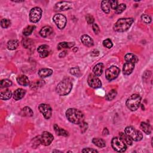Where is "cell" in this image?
Returning a JSON list of instances; mask_svg holds the SVG:
<instances>
[{
    "label": "cell",
    "instance_id": "cell-1",
    "mask_svg": "<svg viewBox=\"0 0 153 153\" xmlns=\"http://www.w3.org/2000/svg\"><path fill=\"white\" fill-rule=\"evenodd\" d=\"M66 117L70 122L77 124L82 123L84 119L83 113L75 108H69L66 111Z\"/></svg>",
    "mask_w": 153,
    "mask_h": 153
},
{
    "label": "cell",
    "instance_id": "cell-23",
    "mask_svg": "<svg viewBox=\"0 0 153 153\" xmlns=\"http://www.w3.org/2000/svg\"><path fill=\"white\" fill-rule=\"evenodd\" d=\"M54 130H55L57 135L58 136H63V137H68V132L64 129L60 128L57 124L54 125Z\"/></svg>",
    "mask_w": 153,
    "mask_h": 153
},
{
    "label": "cell",
    "instance_id": "cell-47",
    "mask_svg": "<svg viewBox=\"0 0 153 153\" xmlns=\"http://www.w3.org/2000/svg\"><path fill=\"white\" fill-rule=\"evenodd\" d=\"M42 82L43 81H41V80H38V81H37V82H35V84L33 83V85H31V88L34 89L35 87H38V86H42Z\"/></svg>",
    "mask_w": 153,
    "mask_h": 153
},
{
    "label": "cell",
    "instance_id": "cell-39",
    "mask_svg": "<svg viewBox=\"0 0 153 153\" xmlns=\"http://www.w3.org/2000/svg\"><path fill=\"white\" fill-rule=\"evenodd\" d=\"M86 21H87L88 24H90V25L92 24L93 25L94 23V21H95L94 17L91 14H87L86 16Z\"/></svg>",
    "mask_w": 153,
    "mask_h": 153
},
{
    "label": "cell",
    "instance_id": "cell-49",
    "mask_svg": "<svg viewBox=\"0 0 153 153\" xmlns=\"http://www.w3.org/2000/svg\"><path fill=\"white\" fill-rule=\"evenodd\" d=\"M102 133H103V135H104V136H106V135H108V134H109V130H108V129L107 128H105V129H104V130H103Z\"/></svg>",
    "mask_w": 153,
    "mask_h": 153
},
{
    "label": "cell",
    "instance_id": "cell-24",
    "mask_svg": "<svg viewBox=\"0 0 153 153\" xmlns=\"http://www.w3.org/2000/svg\"><path fill=\"white\" fill-rule=\"evenodd\" d=\"M74 45H75V43L74 42H69V43L62 42L59 43V44L58 45V49L60 50L64 49H70L74 47Z\"/></svg>",
    "mask_w": 153,
    "mask_h": 153
},
{
    "label": "cell",
    "instance_id": "cell-6",
    "mask_svg": "<svg viewBox=\"0 0 153 153\" xmlns=\"http://www.w3.org/2000/svg\"><path fill=\"white\" fill-rule=\"evenodd\" d=\"M111 145L113 148L117 152H123L127 149V145L126 143L118 137L114 138L111 141Z\"/></svg>",
    "mask_w": 153,
    "mask_h": 153
},
{
    "label": "cell",
    "instance_id": "cell-40",
    "mask_svg": "<svg viewBox=\"0 0 153 153\" xmlns=\"http://www.w3.org/2000/svg\"><path fill=\"white\" fill-rule=\"evenodd\" d=\"M70 73L72 75H78L80 73V71L78 67H74L70 69Z\"/></svg>",
    "mask_w": 153,
    "mask_h": 153
},
{
    "label": "cell",
    "instance_id": "cell-21",
    "mask_svg": "<svg viewBox=\"0 0 153 153\" xmlns=\"http://www.w3.org/2000/svg\"><path fill=\"white\" fill-rule=\"evenodd\" d=\"M17 82L18 84L23 86H27L30 84V80L28 78L24 75L18 77L17 78Z\"/></svg>",
    "mask_w": 153,
    "mask_h": 153
},
{
    "label": "cell",
    "instance_id": "cell-17",
    "mask_svg": "<svg viewBox=\"0 0 153 153\" xmlns=\"http://www.w3.org/2000/svg\"><path fill=\"white\" fill-rule=\"evenodd\" d=\"M26 94V91L23 89H18L14 91L13 97L16 101H19L22 99Z\"/></svg>",
    "mask_w": 153,
    "mask_h": 153
},
{
    "label": "cell",
    "instance_id": "cell-34",
    "mask_svg": "<svg viewBox=\"0 0 153 153\" xmlns=\"http://www.w3.org/2000/svg\"><path fill=\"white\" fill-rule=\"evenodd\" d=\"M33 44V41L30 38H25L22 41V45L25 49H29Z\"/></svg>",
    "mask_w": 153,
    "mask_h": 153
},
{
    "label": "cell",
    "instance_id": "cell-42",
    "mask_svg": "<svg viewBox=\"0 0 153 153\" xmlns=\"http://www.w3.org/2000/svg\"><path fill=\"white\" fill-rule=\"evenodd\" d=\"M48 49H49V46H47V45L44 44V45H41V46L38 47V48L37 49V51L39 53H40L43 51L48 50Z\"/></svg>",
    "mask_w": 153,
    "mask_h": 153
},
{
    "label": "cell",
    "instance_id": "cell-7",
    "mask_svg": "<svg viewBox=\"0 0 153 153\" xmlns=\"http://www.w3.org/2000/svg\"><path fill=\"white\" fill-rule=\"evenodd\" d=\"M43 11L40 7H36L32 8L30 12V19L32 23H35L40 21L42 16Z\"/></svg>",
    "mask_w": 153,
    "mask_h": 153
},
{
    "label": "cell",
    "instance_id": "cell-3",
    "mask_svg": "<svg viewBox=\"0 0 153 153\" xmlns=\"http://www.w3.org/2000/svg\"><path fill=\"white\" fill-rule=\"evenodd\" d=\"M72 89L73 83L69 78L65 79L60 82L56 87V92L59 96H65L69 94Z\"/></svg>",
    "mask_w": 153,
    "mask_h": 153
},
{
    "label": "cell",
    "instance_id": "cell-41",
    "mask_svg": "<svg viewBox=\"0 0 153 153\" xmlns=\"http://www.w3.org/2000/svg\"><path fill=\"white\" fill-rule=\"evenodd\" d=\"M109 3H110V7L113 8V10H115L119 5L118 1H116V0H110V1H109Z\"/></svg>",
    "mask_w": 153,
    "mask_h": 153
},
{
    "label": "cell",
    "instance_id": "cell-5",
    "mask_svg": "<svg viewBox=\"0 0 153 153\" xmlns=\"http://www.w3.org/2000/svg\"><path fill=\"white\" fill-rule=\"evenodd\" d=\"M124 132L134 141H140L143 138L142 133L132 126L126 127Z\"/></svg>",
    "mask_w": 153,
    "mask_h": 153
},
{
    "label": "cell",
    "instance_id": "cell-8",
    "mask_svg": "<svg viewBox=\"0 0 153 153\" xmlns=\"http://www.w3.org/2000/svg\"><path fill=\"white\" fill-rule=\"evenodd\" d=\"M120 70L116 66H112L108 68L105 71L106 78L108 81H112L117 78L120 74Z\"/></svg>",
    "mask_w": 153,
    "mask_h": 153
},
{
    "label": "cell",
    "instance_id": "cell-14",
    "mask_svg": "<svg viewBox=\"0 0 153 153\" xmlns=\"http://www.w3.org/2000/svg\"><path fill=\"white\" fill-rule=\"evenodd\" d=\"M134 68V64H132V63L126 62L123 65V74L126 75H130V74H132Z\"/></svg>",
    "mask_w": 153,
    "mask_h": 153
},
{
    "label": "cell",
    "instance_id": "cell-38",
    "mask_svg": "<svg viewBox=\"0 0 153 153\" xmlns=\"http://www.w3.org/2000/svg\"><path fill=\"white\" fill-rule=\"evenodd\" d=\"M141 19L142 21L146 24H149L151 22V18L148 14H142L141 16Z\"/></svg>",
    "mask_w": 153,
    "mask_h": 153
},
{
    "label": "cell",
    "instance_id": "cell-46",
    "mask_svg": "<svg viewBox=\"0 0 153 153\" xmlns=\"http://www.w3.org/2000/svg\"><path fill=\"white\" fill-rule=\"evenodd\" d=\"M49 55V52L48 50H45L42 51L41 53H40V56L41 58H46L47 56H48Z\"/></svg>",
    "mask_w": 153,
    "mask_h": 153
},
{
    "label": "cell",
    "instance_id": "cell-11",
    "mask_svg": "<svg viewBox=\"0 0 153 153\" xmlns=\"http://www.w3.org/2000/svg\"><path fill=\"white\" fill-rule=\"evenodd\" d=\"M88 84L93 89H97L101 87L102 83L101 81L94 74H90L87 79Z\"/></svg>",
    "mask_w": 153,
    "mask_h": 153
},
{
    "label": "cell",
    "instance_id": "cell-12",
    "mask_svg": "<svg viewBox=\"0 0 153 153\" xmlns=\"http://www.w3.org/2000/svg\"><path fill=\"white\" fill-rule=\"evenodd\" d=\"M53 134L48 132H44L40 137V142L41 144L45 146H48L51 144L53 141Z\"/></svg>",
    "mask_w": 153,
    "mask_h": 153
},
{
    "label": "cell",
    "instance_id": "cell-32",
    "mask_svg": "<svg viewBox=\"0 0 153 153\" xmlns=\"http://www.w3.org/2000/svg\"><path fill=\"white\" fill-rule=\"evenodd\" d=\"M35 28V26L34 25H30L28 26H27L23 30V34L25 36H29L32 33Z\"/></svg>",
    "mask_w": 153,
    "mask_h": 153
},
{
    "label": "cell",
    "instance_id": "cell-20",
    "mask_svg": "<svg viewBox=\"0 0 153 153\" xmlns=\"http://www.w3.org/2000/svg\"><path fill=\"white\" fill-rule=\"evenodd\" d=\"M124 59L127 62L132 63V64H137L139 60L138 57L136 55H133V54L132 53L126 54V55L124 56Z\"/></svg>",
    "mask_w": 153,
    "mask_h": 153
},
{
    "label": "cell",
    "instance_id": "cell-18",
    "mask_svg": "<svg viewBox=\"0 0 153 153\" xmlns=\"http://www.w3.org/2000/svg\"><path fill=\"white\" fill-rule=\"evenodd\" d=\"M104 67V66L102 63H99V64H97V65H96L93 69V74L96 77L101 76L103 73Z\"/></svg>",
    "mask_w": 153,
    "mask_h": 153
},
{
    "label": "cell",
    "instance_id": "cell-29",
    "mask_svg": "<svg viewBox=\"0 0 153 153\" xmlns=\"http://www.w3.org/2000/svg\"><path fill=\"white\" fill-rule=\"evenodd\" d=\"M92 142L94 144L99 148H104L106 146V143L105 141L101 138H93Z\"/></svg>",
    "mask_w": 153,
    "mask_h": 153
},
{
    "label": "cell",
    "instance_id": "cell-48",
    "mask_svg": "<svg viewBox=\"0 0 153 153\" xmlns=\"http://www.w3.org/2000/svg\"><path fill=\"white\" fill-rule=\"evenodd\" d=\"M91 56H93V57H95V56H99V51L97 50L96 49H95L93 50L92 52H91Z\"/></svg>",
    "mask_w": 153,
    "mask_h": 153
},
{
    "label": "cell",
    "instance_id": "cell-45",
    "mask_svg": "<svg viewBox=\"0 0 153 153\" xmlns=\"http://www.w3.org/2000/svg\"><path fill=\"white\" fill-rule=\"evenodd\" d=\"M83 152H98V151L96 150H95L93 148H84L82 150Z\"/></svg>",
    "mask_w": 153,
    "mask_h": 153
},
{
    "label": "cell",
    "instance_id": "cell-16",
    "mask_svg": "<svg viewBox=\"0 0 153 153\" xmlns=\"http://www.w3.org/2000/svg\"><path fill=\"white\" fill-rule=\"evenodd\" d=\"M53 33V29L50 26H46L41 28L40 31V34L42 37L46 38Z\"/></svg>",
    "mask_w": 153,
    "mask_h": 153
},
{
    "label": "cell",
    "instance_id": "cell-10",
    "mask_svg": "<svg viewBox=\"0 0 153 153\" xmlns=\"http://www.w3.org/2000/svg\"><path fill=\"white\" fill-rule=\"evenodd\" d=\"M38 110L46 119L48 120L51 117L52 109L49 105L41 104L38 106Z\"/></svg>",
    "mask_w": 153,
    "mask_h": 153
},
{
    "label": "cell",
    "instance_id": "cell-44",
    "mask_svg": "<svg viewBox=\"0 0 153 153\" xmlns=\"http://www.w3.org/2000/svg\"><path fill=\"white\" fill-rule=\"evenodd\" d=\"M92 28H93V30L94 31V32L96 34H99L100 33V29L99 28L98 25L94 23L93 25H92Z\"/></svg>",
    "mask_w": 153,
    "mask_h": 153
},
{
    "label": "cell",
    "instance_id": "cell-43",
    "mask_svg": "<svg viewBox=\"0 0 153 153\" xmlns=\"http://www.w3.org/2000/svg\"><path fill=\"white\" fill-rule=\"evenodd\" d=\"M80 126L81 129H82V132L83 133H84V132H86L87 130V128H88V125H87V124L86 123H84L83 121L82 123L80 124Z\"/></svg>",
    "mask_w": 153,
    "mask_h": 153
},
{
    "label": "cell",
    "instance_id": "cell-9",
    "mask_svg": "<svg viewBox=\"0 0 153 153\" xmlns=\"http://www.w3.org/2000/svg\"><path fill=\"white\" fill-rule=\"evenodd\" d=\"M53 21L60 30L64 29L67 25V18L62 14H57L53 16Z\"/></svg>",
    "mask_w": 153,
    "mask_h": 153
},
{
    "label": "cell",
    "instance_id": "cell-35",
    "mask_svg": "<svg viewBox=\"0 0 153 153\" xmlns=\"http://www.w3.org/2000/svg\"><path fill=\"white\" fill-rule=\"evenodd\" d=\"M126 5L125 4H120L118 5L114 10L117 14H120L126 10Z\"/></svg>",
    "mask_w": 153,
    "mask_h": 153
},
{
    "label": "cell",
    "instance_id": "cell-26",
    "mask_svg": "<svg viewBox=\"0 0 153 153\" xmlns=\"http://www.w3.org/2000/svg\"><path fill=\"white\" fill-rule=\"evenodd\" d=\"M19 45V41L17 40H10L7 43V48L8 50H16Z\"/></svg>",
    "mask_w": 153,
    "mask_h": 153
},
{
    "label": "cell",
    "instance_id": "cell-22",
    "mask_svg": "<svg viewBox=\"0 0 153 153\" xmlns=\"http://www.w3.org/2000/svg\"><path fill=\"white\" fill-rule=\"evenodd\" d=\"M120 138L126 143V145H132L133 143V140L126 133H120Z\"/></svg>",
    "mask_w": 153,
    "mask_h": 153
},
{
    "label": "cell",
    "instance_id": "cell-27",
    "mask_svg": "<svg viewBox=\"0 0 153 153\" xmlns=\"http://www.w3.org/2000/svg\"><path fill=\"white\" fill-rule=\"evenodd\" d=\"M141 129L142 130L147 134H150L152 131V128L151 126L145 122H142L141 124Z\"/></svg>",
    "mask_w": 153,
    "mask_h": 153
},
{
    "label": "cell",
    "instance_id": "cell-37",
    "mask_svg": "<svg viewBox=\"0 0 153 153\" xmlns=\"http://www.w3.org/2000/svg\"><path fill=\"white\" fill-rule=\"evenodd\" d=\"M103 45H104V46H105V47L108 49H111L113 46V43L110 39L108 38V39L105 40L103 41Z\"/></svg>",
    "mask_w": 153,
    "mask_h": 153
},
{
    "label": "cell",
    "instance_id": "cell-2",
    "mask_svg": "<svg viewBox=\"0 0 153 153\" xmlns=\"http://www.w3.org/2000/svg\"><path fill=\"white\" fill-rule=\"evenodd\" d=\"M134 22L133 18H121L119 19L114 26V30L116 32H123L128 31Z\"/></svg>",
    "mask_w": 153,
    "mask_h": 153
},
{
    "label": "cell",
    "instance_id": "cell-36",
    "mask_svg": "<svg viewBox=\"0 0 153 153\" xmlns=\"http://www.w3.org/2000/svg\"><path fill=\"white\" fill-rule=\"evenodd\" d=\"M1 25L3 28H7L11 25V22L8 19H3L1 21Z\"/></svg>",
    "mask_w": 153,
    "mask_h": 153
},
{
    "label": "cell",
    "instance_id": "cell-4",
    "mask_svg": "<svg viewBox=\"0 0 153 153\" xmlns=\"http://www.w3.org/2000/svg\"><path fill=\"white\" fill-rule=\"evenodd\" d=\"M141 102V97L138 94H133L131 95L126 101V106L128 108L132 111H137L140 106Z\"/></svg>",
    "mask_w": 153,
    "mask_h": 153
},
{
    "label": "cell",
    "instance_id": "cell-19",
    "mask_svg": "<svg viewBox=\"0 0 153 153\" xmlns=\"http://www.w3.org/2000/svg\"><path fill=\"white\" fill-rule=\"evenodd\" d=\"M38 75L42 78H46L50 76L53 74V70L49 68H43L38 71Z\"/></svg>",
    "mask_w": 153,
    "mask_h": 153
},
{
    "label": "cell",
    "instance_id": "cell-31",
    "mask_svg": "<svg viewBox=\"0 0 153 153\" xmlns=\"http://www.w3.org/2000/svg\"><path fill=\"white\" fill-rule=\"evenodd\" d=\"M117 95V92L114 89L111 90V91L108 93L106 96H105V99L108 101H113L114 99L116 97Z\"/></svg>",
    "mask_w": 153,
    "mask_h": 153
},
{
    "label": "cell",
    "instance_id": "cell-28",
    "mask_svg": "<svg viewBox=\"0 0 153 153\" xmlns=\"http://www.w3.org/2000/svg\"><path fill=\"white\" fill-rule=\"evenodd\" d=\"M12 96V93L10 91H9V90H6L5 91L1 92V93H0V97H1L2 100L10 99Z\"/></svg>",
    "mask_w": 153,
    "mask_h": 153
},
{
    "label": "cell",
    "instance_id": "cell-15",
    "mask_svg": "<svg viewBox=\"0 0 153 153\" xmlns=\"http://www.w3.org/2000/svg\"><path fill=\"white\" fill-rule=\"evenodd\" d=\"M81 41H82L84 46L89 47H92L94 44L93 40H92V38L87 35H82V37H81Z\"/></svg>",
    "mask_w": 153,
    "mask_h": 153
},
{
    "label": "cell",
    "instance_id": "cell-13",
    "mask_svg": "<svg viewBox=\"0 0 153 153\" xmlns=\"http://www.w3.org/2000/svg\"><path fill=\"white\" fill-rule=\"evenodd\" d=\"M73 7V4L69 1H60L56 4L55 10L56 11H65Z\"/></svg>",
    "mask_w": 153,
    "mask_h": 153
},
{
    "label": "cell",
    "instance_id": "cell-33",
    "mask_svg": "<svg viewBox=\"0 0 153 153\" xmlns=\"http://www.w3.org/2000/svg\"><path fill=\"white\" fill-rule=\"evenodd\" d=\"M12 82L10 80L8 79H4L2 80L0 82V87L1 89L5 88V87H10L12 85Z\"/></svg>",
    "mask_w": 153,
    "mask_h": 153
},
{
    "label": "cell",
    "instance_id": "cell-50",
    "mask_svg": "<svg viewBox=\"0 0 153 153\" xmlns=\"http://www.w3.org/2000/svg\"><path fill=\"white\" fill-rule=\"evenodd\" d=\"M66 55H67V51H63L59 54V57L60 58H64Z\"/></svg>",
    "mask_w": 153,
    "mask_h": 153
},
{
    "label": "cell",
    "instance_id": "cell-30",
    "mask_svg": "<svg viewBox=\"0 0 153 153\" xmlns=\"http://www.w3.org/2000/svg\"><path fill=\"white\" fill-rule=\"evenodd\" d=\"M110 5L109 1H102L101 3V8L102 11L106 14H108L110 12Z\"/></svg>",
    "mask_w": 153,
    "mask_h": 153
},
{
    "label": "cell",
    "instance_id": "cell-25",
    "mask_svg": "<svg viewBox=\"0 0 153 153\" xmlns=\"http://www.w3.org/2000/svg\"><path fill=\"white\" fill-rule=\"evenodd\" d=\"M20 114L23 117H30L33 116L34 113L30 107L25 106L22 109Z\"/></svg>",
    "mask_w": 153,
    "mask_h": 153
}]
</instances>
